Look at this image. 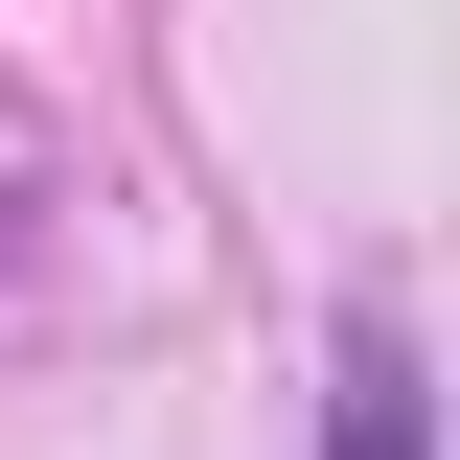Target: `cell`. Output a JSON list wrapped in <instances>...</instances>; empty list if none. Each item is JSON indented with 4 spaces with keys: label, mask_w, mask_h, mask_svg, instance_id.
Segmentation results:
<instances>
[{
    "label": "cell",
    "mask_w": 460,
    "mask_h": 460,
    "mask_svg": "<svg viewBox=\"0 0 460 460\" xmlns=\"http://www.w3.org/2000/svg\"><path fill=\"white\" fill-rule=\"evenodd\" d=\"M323 460H414V345H392V323L345 345V414H323Z\"/></svg>",
    "instance_id": "obj_1"
}]
</instances>
